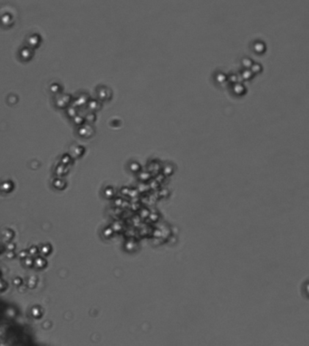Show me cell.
I'll use <instances>...</instances> for the list:
<instances>
[{
	"mask_svg": "<svg viewBox=\"0 0 309 346\" xmlns=\"http://www.w3.org/2000/svg\"><path fill=\"white\" fill-rule=\"evenodd\" d=\"M244 91H245V88H244V86L242 85L241 83H235V85L233 87V93H236V94H243Z\"/></svg>",
	"mask_w": 309,
	"mask_h": 346,
	"instance_id": "6da1fadb",
	"label": "cell"
},
{
	"mask_svg": "<svg viewBox=\"0 0 309 346\" xmlns=\"http://www.w3.org/2000/svg\"><path fill=\"white\" fill-rule=\"evenodd\" d=\"M254 51L256 53H263L265 51V44L262 42H256L254 44Z\"/></svg>",
	"mask_w": 309,
	"mask_h": 346,
	"instance_id": "7a4b0ae2",
	"label": "cell"
},
{
	"mask_svg": "<svg viewBox=\"0 0 309 346\" xmlns=\"http://www.w3.org/2000/svg\"><path fill=\"white\" fill-rule=\"evenodd\" d=\"M242 64H243V66L244 67H246V68H250L251 66H252V64H253V62L251 61L249 58H244V59L242 60Z\"/></svg>",
	"mask_w": 309,
	"mask_h": 346,
	"instance_id": "3957f363",
	"label": "cell"
},
{
	"mask_svg": "<svg viewBox=\"0 0 309 346\" xmlns=\"http://www.w3.org/2000/svg\"><path fill=\"white\" fill-rule=\"evenodd\" d=\"M252 72H251L250 70H248V69H247L246 71H244L243 73H242V77H243V79H246V80H248V79H250L251 77H252Z\"/></svg>",
	"mask_w": 309,
	"mask_h": 346,
	"instance_id": "277c9868",
	"label": "cell"
},
{
	"mask_svg": "<svg viewBox=\"0 0 309 346\" xmlns=\"http://www.w3.org/2000/svg\"><path fill=\"white\" fill-rule=\"evenodd\" d=\"M250 68H251L250 71L253 72V73H259V72L261 71V66H260V64H259V63L252 64V66H251Z\"/></svg>",
	"mask_w": 309,
	"mask_h": 346,
	"instance_id": "5b68a950",
	"label": "cell"
},
{
	"mask_svg": "<svg viewBox=\"0 0 309 346\" xmlns=\"http://www.w3.org/2000/svg\"><path fill=\"white\" fill-rule=\"evenodd\" d=\"M226 80H227V78H226V76H225L223 74H218V76H217V81H218V83H223V82H225Z\"/></svg>",
	"mask_w": 309,
	"mask_h": 346,
	"instance_id": "8992f818",
	"label": "cell"
}]
</instances>
